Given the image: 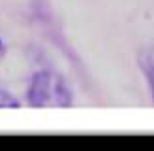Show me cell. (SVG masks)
I'll list each match as a JSON object with an SVG mask.
<instances>
[{"label": "cell", "mask_w": 154, "mask_h": 151, "mask_svg": "<svg viewBox=\"0 0 154 151\" xmlns=\"http://www.w3.org/2000/svg\"><path fill=\"white\" fill-rule=\"evenodd\" d=\"M2 47H4V45H2V40H0V51H2Z\"/></svg>", "instance_id": "cell-4"}, {"label": "cell", "mask_w": 154, "mask_h": 151, "mask_svg": "<svg viewBox=\"0 0 154 151\" xmlns=\"http://www.w3.org/2000/svg\"><path fill=\"white\" fill-rule=\"evenodd\" d=\"M139 68L143 70L145 78H147V85L150 89V96H152V102H154V49H147V51L141 53Z\"/></svg>", "instance_id": "cell-2"}, {"label": "cell", "mask_w": 154, "mask_h": 151, "mask_svg": "<svg viewBox=\"0 0 154 151\" xmlns=\"http://www.w3.org/2000/svg\"><path fill=\"white\" fill-rule=\"evenodd\" d=\"M26 98L32 108H70L73 104L70 85L60 74L51 70H40L32 76Z\"/></svg>", "instance_id": "cell-1"}, {"label": "cell", "mask_w": 154, "mask_h": 151, "mask_svg": "<svg viewBox=\"0 0 154 151\" xmlns=\"http://www.w3.org/2000/svg\"><path fill=\"white\" fill-rule=\"evenodd\" d=\"M0 108H21V100H17L6 89H0Z\"/></svg>", "instance_id": "cell-3"}]
</instances>
